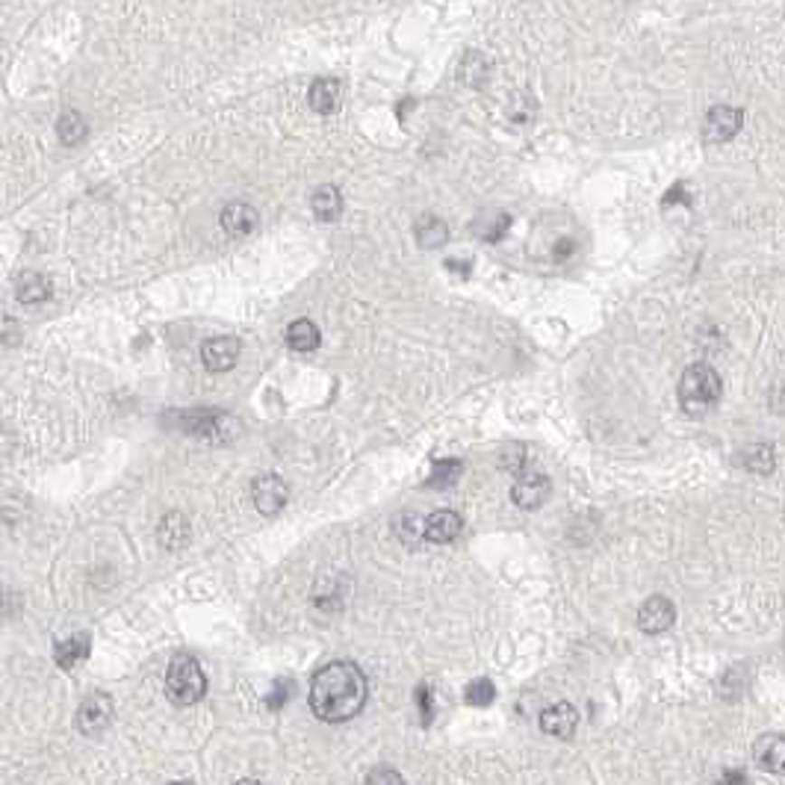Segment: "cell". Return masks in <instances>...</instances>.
I'll use <instances>...</instances> for the list:
<instances>
[{
  "instance_id": "cell-31",
  "label": "cell",
  "mask_w": 785,
  "mask_h": 785,
  "mask_svg": "<svg viewBox=\"0 0 785 785\" xmlns=\"http://www.w3.org/2000/svg\"><path fill=\"white\" fill-rule=\"evenodd\" d=\"M724 782H747V777H744V773H726Z\"/></svg>"
},
{
  "instance_id": "cell-24",
  "label": "cell",
  "mask_w": 785,
  "mask_h": 785,
  "mask_svg": "<svg viewBox=\"0 0 785 785\" xmlns=\"http://www.w3.org/2000/svg\"><path fill=\"white\" fill-rule=\"evenodd\" d=\"M464 694L469 705H490L493 697H497V688H493L490 679H476V682H469Z\"/></svg>"
},
{
  "instance_id": "cell-14",
  "label": "cell",
  "mask_w": 785,
  "mask_h": 785,
  "mask_svg": "<svg viewBox=\"0 0 785 785\" xmlns=\"http://www.w3.org/2000/svg\"><path fill=\"white\" fill-rule=\"evenodd\" d=\"M753 759L771 773L785 771V735H773V733L761 735L753 747Z\"/></svg>"
},
{
  "instance_id": "cell-25",
  "label": "cell",
  "mask_w": 785,
  "mask_h": 785,
  "mask_svg": "<svg viewBox=\"0 0 785 785\" xmlns=\"http://www.w3.org/2000/svg\"><path fill=\"white\" fill-rule=\"evenodd\" d=\"M744 464L753 469V473H771V469H773L771 446H753L750 452H744Z\"/></svg>"
},
{
  "instance_id": "cell-19",
  "label": "cell",
  "mask_w": 785,
  "mask_h": 785,
  "mask_svg": "<svg viewBox=\"0 0 785 785\" xmlns=\"http://www.w3.org/2000/svg\"><path fill=\"white\" fill-rule=\"evenodd\" d=\"M89 644H92V638L89 635H74L69 638V641H60L56 644V665H60L62 670H71L74 665H80V661L89 656Z\"/></svg>"
},
{
  "instance_id": "cell-29",
  "label": "cell",
  "mask_w": 785,
  "mask_h": 785,
  "mask_svg": "<svg viewBox=\"0 0 785 785\" xmlns=\"http://www.w3.org/2000/svg\"><path fill=\"white\" fill-rule=\"evenodd\" d=\"M0 336H4V343H15L18 336H21V328L15 325L13 317H4V319H0Z\"/></svg>"
},
{
  "instance_id": "cell-17",
  "label": "cell",
  "mask_w": 785,
  "mask_h": 785,
  "mask_svg": "<svg viewBox=\"0 0 785 785\" xmlns=\"http://www.w3.org/2000/svg\"><path fill=\"white\" fill-rule=\"evenodd\" d=\"M310 207L319 222H334L343 213V195L336 186H319L310 198Z\"/></svg>"
},
{
  "instance_id": "cell-22",
  "label": "cell",
  "mask_w": 785,
  "mask_h": 785,
  "mask_svg": "<svg viewBox=\"0 0 785 785\" xmlns=\"http://www.w3.org/2000/svg\"><path fill=\"white\" fill-rule=\"evenodd\" d=\"M461 473H464L461 461H455V458H437V461L431 464L429 485L437 487V490H446V487H452L458 478H461Z\"/></svg>"
},
{
  "instance_id": "cell-16",
  "label": "cell",
  "mask_w": 785,
  "mask_h": 785,
  "mask_svg": "<svg viewBox=\"0 0 785 785\" xmlns=\"http://www.w3.org/2000/svg\"><path fill=\"white\" fill-rule=\"evenodd\" d=\"M319 343H322L319 328L310 319H298L287 328V345L293 352H313L319 349Z\"/></svg>"
},
{
  "instance_id": "cell-2",
  "label": "cell",
  "mask_w": 785,
  "mask_h": 785,
  "mask_svg": "<svg viewBox=\"0 0 785 785\" xmlns=\"http://www.w3.org/2000/svg\"><path fill=\"white\" fill-rule=\"evenodd\" d=\"M721 399V375L714 373L709 364H694L682 373L679 381V405L686 413L703 417L705 411H712Z\"/></svg>"
},
{
  "instance_id": "cell-4",
  "label": "cell",
  "mask_w": 785,
  "mask_h": 785,
  "mask_svg": "<svg viewBox=\"0 0 785 785\" xmlns=\"http://www.w3.org/2000/svg\"><path fill=\"white\" fill-rule=\"evenodd\" d=\"M177 425H181V431L193 437H204V440H228V437L237 431V422L231 417H224L222 411H204V408L181 413Z\"/></svg>"
},
{
  "instance_id": "cell-6",
  "label": "cell",
  "mask_w": 785,
  "mask_h": 785,
  "mask_svg": "<svg viewBox=\"0 0 785 785\" xmlns=\"http://www.w3.org/2000/svg\"><path fill=\"white\" fill-rule=\"evenodd\" d=\"M287 499H289V490H287V481L280 476L269 473V476H260L254 481L251 502H254L257 511L266 514V517H275V514L287 505Z\"/></svg>"
},
{
  "instance_id": "cell-12",
  "label": "cell",
  "mask_w": 785,
  "mask_h": 785,
  "mask_svg": "<svg viewBox=\"0 0 785 785\" xmlns=\"http://www.w3.org/2000/svg\"><path fill=\"white\" fill-rule=\"evenodd\" d=\"M464 529V520L461 514L455 511H434L429 520H425V541L431 544H449L455 541L458 534Z\"/></svg>"
},
{
  "instance_id": "cell-27",
  "label": "cell",
  "mask_w": 785,
  "mask_h": 785,
  "mask_svg": "<svg viewBox=\"0 0 785 785\" xmlns=\"http://www.w3.org/2000/svg\"><path fill=\"white\" fill-rule=\"evenodd\" d=\"M417 705H420L422 724L429 726L431 717H434V700H431V688H429V686H420V688H417Z\"/></svg>"
},
{
  "instance_id": "cell-21",
  "label": "cell",
  "mask_w": 785,
  "mask_h": 785,
  "mask_svg": "<svg viewBox=\"0 0 785 785\" xmlns=\"http://www.w3.org/2000/svg\"><path fill=\"white\" fill-rule=\"evenodd\" d=\"M449 240V228L437 216H422L417 222V242L422 249H440Z\"/></svg>"
},
{
  "instance_id": "cell-23",
  "label": "cell",
  "mask_w": 785,
  "mask_h": 785,
  "mask_svg": "<svg viewBox=\"0 0 785 785\" xmlns=\"http://www.w3.org/2000/svg\"><path fill=\"white\" fill-rule=\"evenodd\" d=\"M56 133H60L62 145H80L86 139V133H89V125H86V118L80 116V112L69 109V112H62L60 125H56Z\"/></svg>"
},
{
  "instance_id": "cell-9",
  "label": "cell",
  "mask_w": 785,
  "mask_h": 785,
  "mask_svg": "<svg viewBox=\"0 0 785 785\" xmlns=\"http://www.w3.org/2000/svg\"><path fill=\"white\" fill-rule=\"evenodd\" d=\"M673 620H676V609H673V602L665 597H649L641 605V611H638V626L649 635L667 632Z\"/></svg>"
},
{
  "instance_id": "cell-20",
  "label": "cell",
  "mask_w": 785,
  "mask_h": 785,
  "mask_svg": "<svg viewBox=\"0 0 785 785\" xmlns=\"http://www.w3.org/2000/svg\"><path fill=\"white\" fill-rule=\"evenodd\" d=\"M160 544L166 549H172V553H177L184 544H189V523H186L184 514H168V517H163Z\"/></svg>"
},
{
  "instance_id": "cell-5",
  "label": "cell",
  "mask_w": 785,
  "mask_h": 785,
  "mask_svg": "<svg viewBox=\"0 0 785 785\" xmlns=\"http://www.w3.org/2000/svg\"><path fill=\"white\" fill-rule=\"evenodd\" d=\"M112 714H116L112 697L104 691H95V694H89L80 703V709H77V729H80L83 735H100L112 724Z\"/></svg>"
},
{
  "instance_id": "cell-3",
  "label": "cell",
  "mask_w": 785,
  "mask_h": 785,
  "mask_svg": "<svg viewBox=\"0 0 785 785\" xmlns=\"http://www.w3.org/2000/svg\"><path fill=\"white\" fill-rule=\"evenodd\" d=\"M166 691H168V700L177 703V705H193L207 694V676L201 665L186 653H177L172 661H168V670H166Z\"/></svg>"
},
{
  "instance_id": "cell-7",
  "label": "cell",
  "mask_w": 785,
  "mask_h": 785,
  "mask_svg": "<svg viewBox=\"0 0 785 785\" xmlns=\"http://www.w3.org/2000/svg\"><path fill=\"white\" fill-rule=\"evenodd\" d=\"M744 125V112L735 107H714L705 112L703 139L705 142H729Z\"/></svg>"
},
{
  "instance_id": "cell-13",
  "label": "cell",
  "mask_w": 785,
  "mask_h": 785,
  "mask_svg": "<svg viewBox=\"0 0 785 785\" xmlns=\"http://www.w3.org/2000/svg\"><path fill=\"white\" fill-rule=\"evenodd\" d=\"M222 228L224 233L231 237H249V233L257 228V210L251 204H242V201H233L222 210Z\"/></svg>"
},
{
  "instance_id": "cell-1",
  "label": "cell",
  "mask_w": 785,
  "mask_h": 785,
  "mask_svg": "<svg viewBox=\"0 0 785 785\" xmlns=\"http://www.w3.org/2000/svg\"><path fill=\"white\" fill-rule=\"evenodd\" d=\"M366 694V676L355 661H331L310 682V709L322 724H343L364 709Z\"/></svg>"
},
{
  "instance_id": "cell-18",
  "label": "cell",
  "mask_w": 785,
  "mask_h": 785,
  "mask_svg": "<svg viewBox=\"0 0 785 785\" xmlns=\"http://www.w3.org/2000/svg\"><path fill=\"white\" fill-rule=\"evenodd\" d=\"M18 301L21 305H39V301L51 298V278L39 272H24L18 280Z\"/></svg>"
},
{
  "instance_id": "cell-28",
  "label": "cell",
  "mask_w": 785,
  "mask_h": 785,
  "mask_svg": "<svg viewBox=\"0 0 785 785\" xmlns=\"http://www.w3.org/2000/svg\"><path fill=\"white\" fill-rule=\"evenodd\" d=\"M289 691H293V682H284V686H275V691H272V697H269V700H266V705H269V709H272V712H278V709H280V705H284V703H287V697H289Z\"/></svg>"
},
{
  "instance_id": "cell-8",
  "label": "cell",
  "mask_w": 785,
  "mask_h": 785,
  "mask_svg": "<svg viewBox=\"0 0 785 785\" xmlns=\"http://www.w3.org/2000/svg\"><path fill=\"white\" fill-rule=\"evenodd\" d=\"M240 357V340L237 336H210V340H204V345H201V361H204V366L210 369V373H228V369H233V364H237Z\"/></svg>"
},
{
  "instance_id": "cell-30",
  "label": "cell",
  "mask_w": 785,
  "mask_h": 785,
  "mask_svg": "<svg viewBox=\"0 0 785 785\" xmlns=\"http://www.w3.org/2000/svg\"><path fill=\"white\" fill-rule=\"evenodd\" d=\"M366 782H369V785H378V782L399 785V782H402V773H396V771H373V773L366 777Z\"/></svg>"
},
{
  "instance_id": "cell-11",
  "label": "cell",
  "mask_w": 785,
  "mask_h": 785,
  "mask_svg": "<svg viewBox=\"0 0 785 785\" xmlns=\"http://www.w3.org/2000/svg\"><path fill=\"white\" fill-rule=\"evenodd\" d=\"M576 724H579V714L570 703H555L549 705V709H544L541 714V729L546 735H555V738H573L576 733Z\"/></svg>"
},
{
  "instance_id": "cell-26",
  "label": "cell",
  "mask_w": 785,
  "mask_h": 785,
  "mask_svg": "<svg viewBox=\"0 0 785 785\" xmlns=\"http://www.w3.org/2000/svg\"><path fill=\"white\" fill-rule=\"evenodd\" d=\"M399 537L408 546H413L420 537H425V520H420L417 514H405V517L399 520Z\"/></svg>"
},
{
  "instance_id": "cell-10",
  "label": "cell",
  "mask_w": 785,
  "mask_h": 785,
  "mask_svg": "<svg viewBox=\"0 0 785 785\" xmlns=\"http://www.w3.org/2000/svg\"><path fill=\"white\" fill-rule=\"evenodd\" d=\"M549 497V478L541 473H523L511 487V499L520 505V508H541Z\"/></svg>"
},
{
  "instance_id": "cell-15",
  "label": "cell",
  "mask_w": 785,
  "mask_h": 785,
  "mask_svg": "<svg viewBox=\"0 0 785 785\" xmlns=\"http://www.w3.org/2000/svg\"><path fill=\"white\" fill-rule=\"evenodd\" d=\"M307 100L317 112L328 116V112H334L336 104H340V83H336L334 77H319V80L310 86Z\"/></svg>"
}]
</instances>
